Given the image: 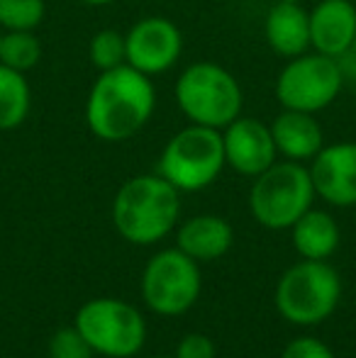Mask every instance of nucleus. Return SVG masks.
Segmentation results:
<instances>
[{
	"label": "nucleus",
	"instance_id": "nucleus-1",
	"mask_svg": "<svg viewBox=\"0 0 356 358\" xmlns=\"http://www.w3.org/2000/svg\"><path fill=\"white\" fill-rule=\"evenodd\" d=\"M157 110V88L147 73L129 64L98 73L86 98V124L100 142H127Z\"/></svg>",
	"mask_w": 356,
	"mask_h": 358
},
{
	"label": "nucleus",
	"instance_id": "nucleus-2",
	"mask_svg": "<svg viewBox=\"0 0 356 358\" xmlns=\"http://www.w3.org/2000/svg\"><path fill=\"white\" fill-rule=\"evenodd\" d=\"M180 193L162 176H134L113 200V224L129 244H157L178 224Z\"/></svg>",
	"mask_w": 356,
	"mask_h": 358
},
{
	"label": "nucleus",
	"instance_id": "nucleus-3",
	"mask_svg": "<svg viewBox=\"0 0 356 358\" xmlns=\"http://www.w3.org/2000/svg\"><path fill=\"white\" fill-rule=\"evenodd\" d=\"M176 105L190 124L225 129L242 115L244 93L234 73L215 62H195L180 71Z\"/></svg>",
	"mask_w": 356,
	"mask_h": 358
},
{
	"label": "nucleus",
	"instance_id": "nucleus-4",
	"mask_svg": "<svg viewBox=\"0 0 356 358\" xmlns=\"http://www.w3.org/2000/svg\"><path fill=\"white\" fill-rule=\"evenodd\" d=\"M225 166L222 129L188 122V127L178 129L164 146L157 173L178 193H195L213 185Z\"/></svg>",
	"mask_w": 356,
	"mask_h": 358
},
{
	"label": "nucleus",
	"instance_id": "nucleus-5",
	"mask_svg": "<svg viewBox=\"0 0 356 358\" xmlns=\"http://www.w3.org/2000/svg\"><path fill=\"white\" fill-rule=\"evenodd\" d=\"M315 200L310 171L298 161H276L254 178L249 190V210L266 229H290Z\"/></svg>",
	"mask_w": 356,
	"mask_h": 358
},
{
	"label": "nucleus",
	"instance_id": "nucleus-6",
	"mask_svg": "<svg viewBox=\"0 0 356 358\" xmlns=\"http://www.w3.org/2000/svg\"><path fill=\"white\" fill-rule=\"evenodd\" d=\"M342 280L325 261H300L276 285V307L293 324H320L339 305Z\"/></svg>",
	"mask_w": 356,
	"mask_h": 358
},
{
	"label": "nucleus",
	"instance_id": "nucleus-7",
	"mask_svg": "<svg viewBox=\"0 0 356 358\" xmlns=\"http://www.w3.org/2000/svg\"><path fill=\"white\" fill-rule=\"evenodd\" d=\"M76 329L93 354L108 358H132L147 339L144 317L134 305L118 297H95L76 312Z\"/></svg>",
	"mask_w": 356,
	"mask_h": 358
},
{
	"label": "nucleus",
	"instance_id": "nucleus-8",
	"mask_svg": "<svg viewBox=\"0 0 356 358\" xmlns=\"http://www.w3.org/2000/svg\"><path fill=\"white\" fill-rule=\"evenodd\" d=\"M347 85L339 62L318 52L288 59L276 78V100L283 110L318 115L339 98Z\"/></svg>",
	"mask_w": 356,
	"mask_h": 358
},
{
	"label": "nucleus",
	"instance_id": "nucleus-9",
	"mask_svg": "<svg viewBox=\"0 0 356 358\" xmlns=\"http://www.w3.org/2000/svg\"><path fill=\"white\" fill-rule=\"evenodd\" d=\"M142 295L149 310L164 317L188 312L200 295V271L180 249H166L152 256L142 275Z\"/></svg>",
	"mask_w": 356,
	"mask_h": 358
},
{
	"label": "nucleus",
	"instance_id": "nucleus-10",
	"mask_svg": "<svg viewBox=\"0 0 356 358\" xmlns=\"http://www.w3.org/2000/svg\"><path fill=\"white\" fill-rule=\"evenodd\" d=\"M127 64L137 71L162 76L171 71L183 54V32L173 20L164 15H149L132 24L124 32Z\"/></svg>",
	"mask_w": 356,
	"mask_h": 358
},
{
	"label": "nucleus",
	"instance_id": "nucleus-11",
	"mask_svg": "<svg viewBox=\"0 0 356 358\" xmlns=\"http://www.w3.org/2000/svg\"><path fill=\"white\" fill-rule=\"evenodd\" d=\"M225 144V161L229 169L237 173L257 178L259 173L276 164V142L271 127L257 117H244L239 115L234 122L222 129Z\"/></svg>",
	"mask_w": 356,
	"mask_h": 358
},
{
	"label": "nucleus",
	"instance_id": "nucleus-12",
	"mask_svg": "<svg viewBox=\"0 0 356 358\" xmlns=\"http://www.w3.org/2000/svg\"><path fill=\"white\" fill-rule=\"evenodd\" d=\"M315 195L334 208L356 205V142L322 146L310 161Z\"/></svg>",
	"mask_w": 356,
	"mask_h": 358
},
{
	"label": "nucleus",
	"instance_id": "nucleus-13",
	"mask_svg": "<svg viewBox=\"0 0 356 358\" xmlns=\"http://www.w3.org/2000/svg\"><path fill=\"white\" fill-rule=\"evenodd\" d=\"M356 37L354 0H320L310 10V49L325 57L352 52Z\"/></svg>",
	"mask_w": 356,
	"mask_h": 358
},
{
	"label": "nucleus",
	"instance_id": "nucleus-14",
	"mask_svg": "<svg viewBox=\"0 0 356 358\" xmlns=\"http://www.w3.org/2000/svg\"><path fill=\"white\" fill-rule=\"evenodd\" d=\"M264 39L283 59L300 57L310 49V10L298 0H276L264 17Z\"/></svg>",
	"mask_w": 356,
	"mask_h": 358
},
{
	"label": "nucleus",
	"instance_id": "nucleus-15",
	"mask_svg": "<svg viewBox=\"0 0 356 358\" xmlns=\"http://www.w3.org/2000/svg\"><path fill=\"white\" fill-rule=\"evenodd\" d=\"M273 134L276 151L288 161H313L318 151L325 146V132L318 117L298 110H283L273 122L269 124Z\"/></svg>",
	"mask_w": 356,
	"mask_h": 358
},
{
	"label": "nucleus",
	"instance_id": "nucleus-16",
	"mask_svg": "<svg viewBox=\"0 0 356 358\" xmlns=\"http://www.w3.org/2000/svg\"><path fill=\"white\" fill-rule=\"evenodd\" d=\"M232 227L218 215H198L178 227V249L193 261H215L232 246Z\"/></svg>",
	"mask_w": 356,
	"mask_h": 358
},
{
	"label": "nucleus",
	"instance_id": "nucleus-17",
	"mask_svg": "<svg viewBox=\"0 0 356 358\" xmlns=\"http://www.w3.org/2000/svg\"><path fill=\"white\" fill-rule=\"evenodd\" d=\"M290 229H293V246L303 259L325 261L339 246V227L334 217L325 210L310 208Z\"/></svg>",
	"mask_w": 356,
	"mask_h": 358
},
{
	"label": "nucleus",
	"instance_id": "nucleus-18",
	"mask_svg": "<svg viewBox=\"0 0 356 358\" xmlns=\"http://www.w3.org/2000/svg\"><path fill=\"white\" fill-rule=\"evenodd\" d=\"M32 110V88L27 76L0 64V132L22 127Z\"/></svg>",
	"mask_w": 356,
	"mask_h": 358
},
{
	"label": "nucleus",
	"instance_id": "nucleus-19",
	"mask_svg": "<svg viewBox=\"0 0 356 358\" xmlns=\"http://www.w3.org/2000/svg\"><path fill=\"white\" fill-rule=\"evenodd\" d=\"M42 42L34 32H3L0 39V64L27 73L42 62Z\"/></svg>",
	"mask_w": 356,
	"mask_h": 358
},
{
	"label": "nucleus",
	"instance_id": "nucleus-20",
	"mask_svg": "<svg viewBox=\"0 0 356 358\" xmlns=\"http://www.w3.org/2000/svg\"><path fill=\"white\" fill-rule=\"evenodd\" d=\"M44 0H0V29L3 32H37L44 22Z\"/></svg>",
	"mask_w": 356,
	"mask_h": 358
},
{
	"label": "nucleus",
	"instance_id": "nucleus-21",
	"mask_svg": "<svg viewBox=\"0 0 356 358\" xmlns=\"http://www.w3.org/2000/svg\"><path fill=\"white\" fill-rule=\"evenodd\" d=\"M88 59L98 73L127 64L124 34L118 32V29H100V32H95L88 44Z\"/></svg>",
	"mask_w": 356,
	"mask_h": 358
},
{
	"label": "nucleus",
	"instance_id": "nucleus-22",
	"mask_svg": "<svg viewBox=\"0 0 356 358\" xmlns=\"http://www.w3.org/2000/svg\"><path fill=\"white\" fill-rule=\"evenodd\" d=\"M49 358H93V349L76 327L59 329L49 341Z\"/></svg>",
	"mask_w": 356,
	"mask_h": 358
},
{
	"label": "nucleus",
	"instance_id": "nucleus-23",
	"mask_svg": "<svg viewBox=\"0 0 356 358\" xmlns=\"http://www.w3.org/2000/svg\"><path fill=\"white\" fill-rule=\"evenodd\" d=\"M280 358H337V356L332 354V349L327 344H322L315 336H300V339H293L285 346Z\"/></svg>",
	"mask_w": 356,
	"mask_h": 358
},
{
	"label": "nucleus",
	"instance_id": "nucleus-24",
	"mask_svg": "<svg viewBox=\"0 0 356 358\" xmlns=\"http://www.w3.org/2000/svg\"><path fill=\"white\" fill-rule=\"evenodd\" d=\"M176 358H218L215 356V344L205 334H188L178 341Z\"/></svg>",
	"mask_w": 356,
	"mask_h": 358
},
{
	"label": "nucleus",
	"instance_id": "nucleus-25",
	"mask_svg": "<svg viewBox=\"0 0 356 358\" xmlns=\"http://www.w3.org/2000/svg\"><path fill=\"white\" fill-rule=\"evenodd\" d=\"M83 5H90V8H105V5H113L115 0H81Z\"/></svg>",
	"mask_w": 356,
	"mask_h": 358
},
{
	"label": "nucleus",
	"instance_id": "nucleus-26",
	"mask_svg": "<svg viewBox=\"0 0 356 358\" xmlns=\"http://www.w3.org/2000/svg\"><path fill=\"white\" fill-rule=\"evenodd\" d=\"M352 52L356 54V37H354V47H352Z\"/></svg>",
	"mask_w": 356,
	"mask_h": 358
},
{
	"label": "nucleus",
	"instance_id": "nucleus-27",
	"mask_svg": "<svg viewBox=\"0 0 356 358\" xmlns=\"http://www.w3.org/2000/svg\"><path fill=\"white\" fill-rule=\"evenodd\" d=\"M0 39H3V29H0Z\"/></svg>",
	"mask_w": 356,
	"mask_h": 358
},
{
	"label": "nucleus",
	"instance_id": "nucleus-28",
	"mask_svg": "<svg viewBox=\"0 0 356 358\" xmlns=\"http://www.w3.org/2000/svg\"><path fill=\"white\" fill-rule=\"evenodd\" d=\"M222 358H234V356H222Z\"/></svg>",
	"mask_w": 356,
	"mask_h": 358
},
{
	"label": "nucleus",
	"instance_id": "nucleus-29",
	"mask_svg": "<svg viewBox=\"0 0 356 358\" xmlns=\"http://www.w3.org/2000/svg\"><path fill=\"white\" fill-rule=\"evenodd\" d=\"M354 90H356V80H354Z\"/></svg>",
	"mask_w": 356,
	"mask_h": 358
},
{
	"label": "nucleus",
	"instance_id": "nucleus-30",
	"mask_svg": "<svg viewBox=\"0 0 356 358\" xmlns=\"http://www.w3.org/2000/svg\"><path fill=\"white\" fill-rule=\"evenodd\" d=\"M271 3H276V0H271Z\"/></svg>",
	"mask_w": 356,
	"mask_h": 358
},
{
	"label": "nucleus",
	"instance_id": "nucleus-31",
	"mask_svg": "<svg viewBox=\"0 0 356 358\" xmlns=\"http://www.w3.org/2000/svg\"><path fill=\"white\" fill-rule=\"evenodd\" d=\"M354 3H356V0H354Z\"/></svg>",
	"mask_w": 356,
	"mask_h": 358
}]
</instances>
